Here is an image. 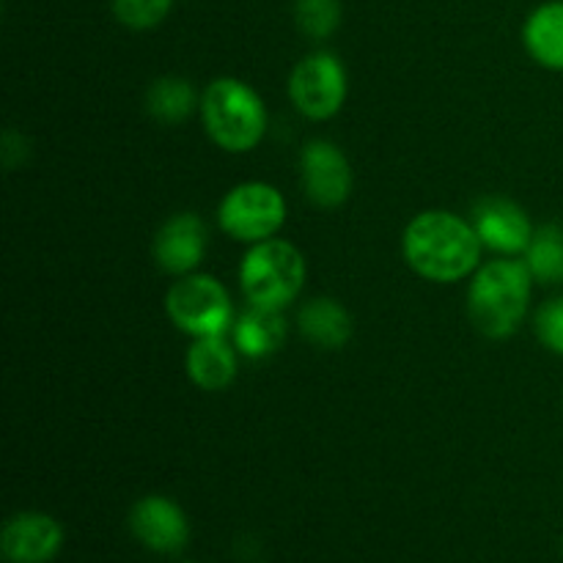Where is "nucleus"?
I'll use <instances>...</instances> for the list:
<instances>
[{"label":"nucleus","mask_w":563,"mask_h":563,"mask_svg":"<svg viewBox=\"0 0 563 563\" xmlns=\"http://www.w3.org/2000/svg\"><path fill=\"white\" fill-rule=\"evenodd\" d=\"M482 240L471 220L449 209H427L407 223L401 253L416 275L432 284H456L482 267Z\"/></svg>","instance_id":"f257e3e1"},{"label":"nucleus","mask_w":563,"mask_h":563,"mask_svg":"<svg viewBox=\"0 0 563 563\" xmlns=\"http://www.w3.org/2000/svg\"><path fill=\"white\" fill-rule=\"evenodd\" d=\"M533 275L522 258L500 256L471 275L467 317L484 339L504 341L520 330L531 306Z\"/></svg>","instance_id":"f03ea898"},{"label":"nucleus","mask_w":563,"mask_h":563,"mask_svg":"<svg viewBox=\"0 0 563 563\" xmlns=\"http://www.w3.org/2000/svg\"><path fill=\"white\" fill-rule=\"evenodd\" d=\"M201 119L214 146L229 154L253 152L267 135V108L240 77H218L203 88Z\"/></svg>","instance_id":"7ed1b4c3"},{"label":"nucleus","mask_w":563,"mask_h":563,"mask_svg":"<svg viewBox=\"0 0 563 563\" xmlns=\"http://www.w3.org/2000/svg\"><path fill=\"white\" fill-rule=\"evenodd\" d=\"M306 258L291 242L264 240L251 245L240 264L242 295L251 306L284 311L306 286Z\"/></svg>","instance_id":"20e7f679"},{"label":"nucleus","mask_w":563,"mask_h":563,"mask_svg":"<svg viewBox=\"0 0 563 563\" xmlns=\"http://www.w3.org/2000/svg\"><path fill=\"white\" fill-rule=\"evenodd\" d=\"M165 313L176 330L192 339L225 335L234 328V306L214 275L190 273L170 284L165 295Z\"/></svg>","instance_id":"39448f33"},{"label":"nucleus","mask_w":563,"mask_h":563,"mask_svg":"<svg viewBox=\"0 0 563 563\" xmlns=\"http://www.w3.org/2000/svg\"><path fill=\"white\" fill-rule=\"evenodd\" d=\"M218 223L234 242L256 245L273 240L286 223L284 192L267 181H242L220 201Z\"/></svg>","instance_id":"423d86ee"},{"label":"nucleus","mask_w":563,"mask_h":563,"mask_svg":"<svg viewBox=\"0 0 563 563\" xmlns=\"http://www.w3.org/2000/svg\"><path fill=\"white\" fill-rule=\"evenodd\" d=\"M289 99L306 119L328 121L346 99V69L333 53H311L291 69Z\"/></svg>","instance_id":"0eeeda50"},{"label":"nucleus","mask_w":563,"mask_h":563,"mask_svg":"<svg viewBox=\"0 0 563 563\" xmlns=\"http://www.w3.org/2000/svg\"><path fill=\"white\" fill-rule=\"evenodd\" d=\"M300 185L308 201L319 209H335L352 196V165L330 141H308L300 152Z\"/></svg>","instance_id":"6e6552de"},{"label":"nucleus","mask_w":563,"mask_h":563,"mask_svg":"<svg viewBox=\"0 0 563 563\" xmlns=\"http://www.w3.org/2000/svg\"><path fill=\"white\" fill-rule=\"evenodd\" d=\"M471 223L487 251L511 258L522 256L528 251V245L533 240V231H537L520 203L500 196L482 198L473 207Z\"/></svg>","instance_id":"1a4fd4ad"},{"label":"nucleus","mask_w":563,"mask_h":563,"mask_svg":"<svg viewBox=\"0 0 563 563\" xmlns=\"http://www.w3.org/2000/svg\"><path fill=\"white\" fill-rule=\"evenodd\" d=\"M207 223L196 212H179L170 214L159 225V231L154 234L152 253L163 273L181 278V275H190L201 267L203 256H207Z\"/></svg>","instance_id":"9d476101"},{"label":"nucleus","mask_w":563,"mask_h":563,"mask_svg":"<svg viewBox=\"0 0 563 563\" xmlns=\"http://www.w3.org/2000/svg\"><path fill=\"white\" fill-rule=\"evenodd\" d=\"M130 528L143 548L154 553H179L190 539V522L179 504L165 495H146L130 511Z\"/></svg>","instance_id":"9b49d317"},{"label":"nucleus","mask_w":563,"mask_h":563,"mask_svg":"<svg viewBox=\"0 0 563 563\" xmlns=\"http://www.w3.org/2000/svg\"><path fill=\"white\" fill-rule=\"evenodd\" d=\"M64 544V528L42 511H20L0 533V550L9 563H47Z\"/></svg>","instance_id":"f8f14e48"},{"label":"nucleus","mask_w":563,"mask_h":563,"mask_svg":"<svg viewBox=\"0 0 563 563\" xmlns=\"http://www.w3.org/2000/svg\"><path fill=\"white\" fill-rule=\"evenodd\" d=\"M236 346L225 341V335H209V339H192L187 350V377L198 390L218 394L225 390L236 377Z\"/></svg>","instance_id":"ddd939ff"},{"label":"nucleus","mask_w":563,"mask_h":563,"mask_svg":"<svg viewBox=\"0 0 563 563\" xmlns=\"http://www.w3.org/2000/svg\"><path fill=\"white\" fill-rule=\"evenodd\" d=\"M286 319L284 311H273V308L251 306L247 302L245 311L234 319L231 328V341H234L236 352L251 361H262V357L275 355L286 341Z\"/></svg>","instance_id":"4468645a"},{"label":"nucleus","mask_w":563,"mask_h":563,"mask_svg":"<svg viewBox=\"0 0 563 563\" xmlns=\"http://www.w3.org/2000/svg\"><path fill=\"white\" fill-rule=\"evenodd\" d=\"M522 44L539 66L563 71V0H548L528 14Z\"/></svg>","instance_id":"2eb2a0df"},{"label":"nucleus","mask_w":563,"mask_h":563,"mask_svg":"<svg viewBox=\"0 0 563 563\" xmlns=\"http://www.w3.org/2000/svg\"><path fill=\"white\" fill-rule=\"evenodd\" d=\"M297 328H300L302 339H308L319 350H341L352 339L355 324H352L350 311L339 300L313 297L297 313Z\"/></svg>","instance_id":"dca6fc26"},{"label":"nucleus","mask_w":563,"mask_h":563,"mask_svg":"<svg viewBox=\"0 0 563 563\" xmlns=\"http://www.w3.org/2000/svg\"><path fill=\"white\" fill-rule=\"evenodd\" d=\"M201 108L198 93L185 77H159L146 91V113L159 124H181Z\"/></svg>","instance_id":"f3484780"},{"label":"nucleus","mask_w":563,"mask_h":563,"mask_svg":"<svg viewBox=\"0 0 563 563\" xmlns=\"http://www.w3.org/2000/svg\"><path fill=\"white\" fill-rule=\"evenodd\" d=\"M522 262L531 269L533 280L544 286L563 284V225L544 223L533 231Z\"/></svg>","instance_id":"a211bd4d"},{"label":"nucleus","mask_w":563,"mask_h":563,"mask_svg":"<svg viewBox=\"0 0 563 563\" xmlns=\"http://www.w3.org/2000/svg\"><path fill=\"white\" fill-rule=\"evenodd\" d=\"M295 22L302 36L322 42L341 25V0H295Z\"/></svg>","instance_id":"6ab92c4d"},{"label":"nucleus","mask_w":563,"mask_h":563,"mask_svg":"<svg viewBox=\"0 0 563 563\" xmlns=\"http://www.w3.org/2000/svg\"><path fill=\"white\" fill-rule=\"evenodd\" d=\"M174 9V0H113V14L130 31H152Z\"/></svg>","instance_id":"aec40b11"},{"label":"nucleus","mask_w":563,"mask_h":563,"mask_svg":"<svg viewBox=\"0 0 563 563\" xmlns=\"http://www.w3.org/2000/svg\"><path fill=\"white\" fill-rule=\"evenodd\" d=\"M533 330L544 350L563 357V295L539 306L537 317H533Z\"/></svg>","instance_id":"412c9836"}]
</instances>
